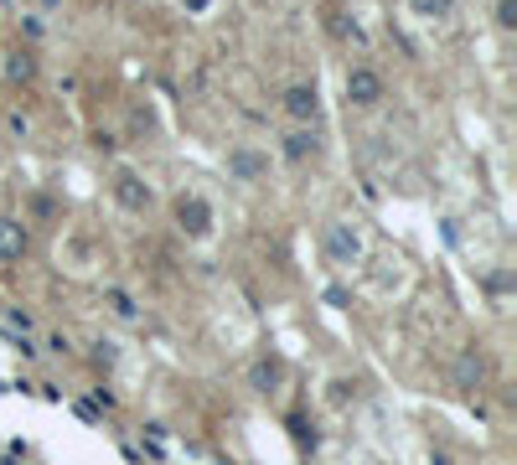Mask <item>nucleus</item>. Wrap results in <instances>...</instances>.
<instances>
[{"label": "nucleus", "mask_w": 517, "mask_h": 465, "mask_svg": "<svg viewBox=\"0 0 517 465\" xmlns=\"http://www.w3.org/2000/svg\"><path fill=\"white\" fill-rule=\"evenodd\" d=\"M316 155H321V130L316 124H295V130L285 135V161L306 166V161H316Z\"/></svg>", "instance_id": "39448f33"}, {"label": "nucleus", "mask_w": 517, "mask_h": 465, "mask_svg": "<svg viewBox=\"0 0 517 465\" xmlns=\"http://www.w3.org/2000/svg\"><path fill=\"white\" fill-rule=\"evenodd\" d=\"M455 388L461 393H481L486 388V357L476 347H466L461 357H455Z\"/></svg>", "instance_id": "6e6552de"}, {"label": "nucleus", "mask_w": 517, "mask_h": 465, "mask_svg": "<svg viewBox=\"0 0 517 465\" xmlns=\"http://www.w3.org/2000/svg\"><path fill=\"white\" fill-rule=\"evenodd\" d=\"M275 383H280V362H275V357H259V362L249 367V388H254V393H269Z\"/></svg>", "instance_id": "9b49d317"}, {"label": "nucleus", "mask_w": 517, "mask_h": 465, "mask_svg": "<svg viewBox=\"0 0 517 465\" xmlns=\"http://www.w3.org/2000/svg\"><path fill=\"white\" fill-rule=\"evenodd\" d=\"M114 202L125 207V212H150V202H156V197H150V186L135 171H119L114 176Z\"/></svg>", "instance_id": "423d86ee"}, {"label": "nucleus", "mask_w": 517, "mask_h": 465, "mask_svg": "<svg viewBox=\"0 0 517 465\" xmlns=\"http://www.w3.org/2000/svg\"><path fill=\"white\" fill-rule=\"evenodd\" d=\"M280 109H285L295 124H316V119H321V93H316V83H290L285 99H280Z\"/></svg>", "instance_id": "7ed1b4c3"}, {"label": "nucleus", "mask_w": 517, "mask_h": 465, "mask_svg": "<svg viewBox=\"0 0 517 465\" xmlns=\"http://www.w3.org/2000/svg\"><path fill=\"white\" fill-rule=\"evenodd\" d=\"M32 78H37V57L26 52V47H16V52L6 57V83H11V88H26Z\"/></svg>", "instance_id": "1a4fd4ad"}, {"label": "nucleus", "mask_w": 517, "mask_h": 465, "mask_svg": "<svg viewBox=\"0 0 517 465\" xmlns=\"http://www.w3.org/2000/svg\"><path fill=\"white\" fill-rule=\"evenodd\" d=\"M347 104H357V109L383 104V73H378V68H368V62L347 68Z\"/></svg>", "instance_id": "f257e3e1"}, {"label": "nucleus", "mask_w": 517, "mask_h": 465, "mask_svg": "<svg viewBox=\"0 0 517 465\" xmlns=\"http://www.w3.org/2000/svg\"><path fill=\"white\" fill-rule=\"evenodd\" d=\"M497 26H502V31L517 26V0H497Z\"/></svg>", "instance_id": "ddd939ff"}, {"label": "nucleus", "mask_w": 517, "mask_h": 465, "mask_svg": "<svg viewBox=\"0 0 517 465\" xmlns=\"http://www.w3.org/2000/svg\"><path fill=\"white\" fill-rule=\"evenodd\" d=\"M264 166H269V161H264V155H254V150H233V155H228V171H233L238 181H259Z\"/></svg>", "instance_id": "9d476101"}, {"label": "nucleus", "mask_w": 517, "mask_h": 465, "mask_svg": "<svg viewBox=\"0 0 517 465\" xmlns=\"http://www.w3.org/2000/svg\"><path fill=\"white\" fill-rule=\"evenodd\" d=\"M326 254H331V264H357V259H362L357 228H352V223H331V228H326Z\"/></svg>", "instance_id": "20e7f679"}, {"label": "nucleus", "mask_w": 517, "mask_h": 465, "mask_svg": "<svg viewBox=\"0 0 517 465\" xmlns=\"http://www.w3.org/2000/svg\"><path fill=\"white\" fill-rule=\"evenodd\" d=\"M455 11V0H409V16H419V21H445Z\"/></svg>", "instance_id": "f8f14e48"}, {"label": "nucleus", "mask_w": 517, "mask_h": 465, "mask_svg": "<svg viewBox=\"0 0 517 465\" xmlns=\"http://www.w3.org/2000/svg\"><path fill=\"white\" fill-rule=\"evenodd\" d=\"M114 310H119V316H135V305H130V295H125V290H114Z\"/></svg>", "instance_id": "4468645a"}, {"label": "nucleus", "mask_w": 517, "mask_h": 465, "mask_svg": "<svg viewBox=\"0 0 517 465\" xmlns=\"http://www.w3.org/2000/svg\"><path fill=\"white\" fill-rule=\"evenodd\" d=\"M171 212H176V228L187 233V238H207V228H212V207H207V197L181 192Z\"/></svg>", "instance_id": "f03ea898"}, {"label": "nucleus", "mask_w": 517, "mask_h": 465, "mask_svg": "<svg viewBox=\"0 0 517 465\" xmlns=\"http://www.w3.org/2000/svg\"><path fill=\"white\" fill-rule=\"evenodd\" d=\"M32 238H26V223L21 217H0V264H21Z\"/></svg>", "instance_id": "0eeeda50"}]
</instances>
